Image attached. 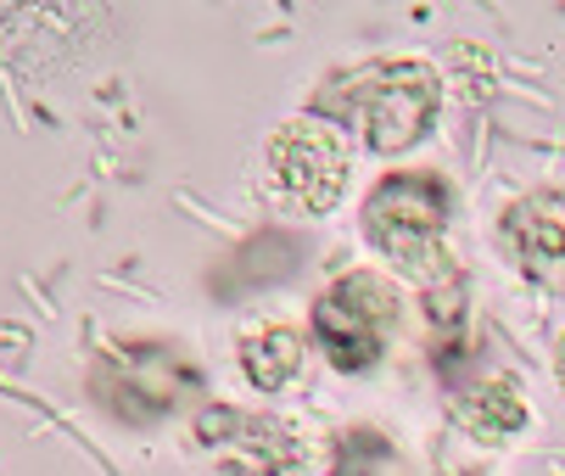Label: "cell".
<instances>
[{
	"label": "cell",
	"instance_id": "obj_1",
	"mask_svg": "<svg viewBox=\"0 0 565 476\" xmlns=\"http://www.w3.org/2000/svg\"><path fill=\"white\" fill-rule=\"evenodd\" d=\"M448 213H454V197H448L443 174H426V169L386 174L364 197V235H370V247L386 264H397L403 275H415L420 286H431L437 269H443Z\"/></svg>",
	"mask_w": 565,
	"mask_h": 476
},
{
	"label": "cell",
	"instance_id": "obj_2",
	"mask_svg": "<svg viewBox=\"0 0 565 476\" xmlns=\"http://www.w3.org/2000/svg\"><path fill=\"white\" fill-rule=\"evenodd\" d=\"M348 124L359 129V140L381 157H397L420 146L431 129H437V113H443V78L431 62H415V56H386V62H370L359 67V78L348 85V102H342Z\"/></svg>",
	"mask_w": 565,
	"mask_h": 476
},
{
	"label": "cell",
	"instance_id": "obj_3",
	"mask_svg": "<svg viewBox=\"0 0 565 476\" xmlns=\"http://www.w3.org/2000/svg\"><path fill=\"white\" fill-rule=\"evenodd\" d=\"M397 320H403L397 286L375 269H348L313 297V348L326 353L331 370L359 375L392 348Z\"/></svg>",
	"mask_w": 565,
	"mask_h": 476
},
{
	"label": "cell",
	"instance_id": "obj_4",
	"mask_svg": "<svg viewBox=\"0 0 565 476\" xmlns=\"http://www.w3.org/2000/svg\"><path fill=\"white\" fill-rule=\"evenodd\" d=\"M264 163H269L275 197L291 213H308V219L331 213L348 197V180H353V151L326 118H286L269 135Z\"/></svg>",
	"mask_w": 565,
	"mask_h": 476
},
{
	"label": "cell",
	"instance_id": "obj_5",
	"mask_svg": "<svg viewBox=\"0 0 565 476\" xmlns=\"http://www.w3.org/2000/svg\"><path fill=\"white\" fill-rule=\"evenodd\" d=\"M526 415L532 410L510 375H488L454 399V426L476 443H510L515 432H526Z\"/></svg>",
	"mask_w": 565,
	"mask_h": 476
},
{
	"label": "cell",
	"instance_id": "obj_6",
	"mask_svg": "<svg viewBox=\"0 0 565 476\" xmlns=\"http://www.w3.org/2000/svg\"><path fill=\"white\" fill-rule=\"evenodd\" d=\"M504 235L526 264H565V191H526L504 213Z\"/></svg>",
	"mask_w": 565,
	"mask_h": 476
},
{
	"label": "cell",
	"instance_id": "obj_7",
	"mask_svg": "<svg viewBox=\"0 0 565 476\" xmlns=\"http://www.w3.org/2000/svg\"><path fill=\"white\" fill-rule=\"evenodd\" d=\"M235 353H241V370H247V381L258 392H280L302 364V337L280 320H264V326H253L247 337H241Z\"/></svg>",
	"mask_w": 565,
	"mask_h": 476
},
{
	"label": "cell",
	"instance_id": "obj_8",
	"mask_svg": "<svg viewBox=\"0 0 565 476\" xmlns=\"http://www.w3.org/2000/svg\"><path fill=\"white\" fill-rule=\"evenodd\" d=\"M554 375H559V392H565V337L554 342Z\"/></svg>",
	"mask_w": 565,
	"mask_h": 476
}]
</instances>
